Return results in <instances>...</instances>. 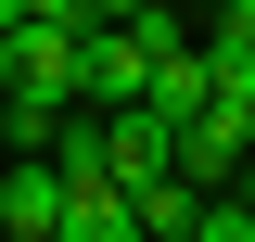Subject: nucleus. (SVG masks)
<instances>
[{
  "label": "nucleus",
  "mask_w": 255,
  "mask_h": 242,
  "mask_svg": "<svg viewBox=\"0 0 255 242\" xmlns=\"http://www.w3.org/2000/svg\"><path fill=\"white\" fill-rule=\"evenodd\" d=\"M0 230H13V242H51V230H64V179H51V153H13V166H0Z\"/></svg>",
  "instance_id": "1"
},
{
  "label": "nucleus",
  "mask_w": 255,
  "mask_h": 242,
  "mask_svg": "<svg viewBox=\"0 0 255 242\" xmlns=\"http://www.w3.org/2000/svg\"><path fill=\"white\" fill-rule=\"evenodd\" d=\"M102 153H115V191L179 179V127H166V115H102Z\"/></svg>",
  "instance_id": "2"
},
{
  "label": "nucleus",
  "mask_w": 255,
  "mask_h": 242,
  "mask_svg": "<svg viewBox=\"0 0 255 242\" xmlns=\"http://www.w3.org/2000/svg\"><path fill=\"white\" fill-rule=\"evenodd\" d=\"M204 102H217V77H204V38H191V51H166V64H153V102H140V115H166V127H191Z\"/></svg>",
  "instance_id": "3"
},
{
  "label": "nucleus",
  "mask_w": 255,
  "mask_h": 242,
  "mask_svg": "<svg viewBox=\"0 0 255 242\" xmlns=\"http://www.w3.org/2000/svg\"><path fill=\"white\" fill-rule=\"evenodd\" d=\"M128 217H140V242H191L204 191H191V179H153V191H128Z\"/></svg>",
  "instance_id": "4"
},
{
  "label": "nucleus",
  "mask_w": 255,
  "mask_h": 242,
  "mask_svg": "<svg viewBox=\"0 0 255 242\" xmlns=\"http://www.w3.org/2000/svg\"><path fill=\"white\" fill-rule=\"evenodd\" d=\"M51 242H140V217H128V191H77Z\"/></svg>",
  "instance_id": "5"
},
{
  "label": "nucleus",
  "mask_w": 255,
  "mask_h": 242,
  "mask_svg": "<svg viewBox=\"0 0 255 242\" xmlns=\"http://www.w3.org/2000/svg\"><path fill=\"white\" fill-rule=\"evenodd\" d=\"M191 242H255V204H243V191H230V204H204V217H191Z\"/></svg>",
  "instance_id": "6"
},
{
  "label": "nucleus",
  "mask_w": 255,
  "mask_h": 242,
  "mask_svg": "<svg viewBox=\"0 0 255 242\" xmlns=\"http://www.w3.org/2000/svg\"><path fill=\"white\" fill-rule=\"evenodd\" d=\"M204 51H243V64H255V0H230L217 26H204Z\"/></svg>",
  "instance_id": "7"
},
{
  "label": "nucleus",
  "mask_w": 255,
  "mask_h": 242,
  "mask_svg": "<svg viewBox=\"0 0 255 242\" xmlns=\"http://www.w3.org/2000/svg\"><path fill=\"white\" fill-rule=\"evenodd\" d=\"M13 51H26V0H0V90H13Z\"/></svg>",
  "instance_id": "8"
},
{
  "label": "nucleus",
  "mask_w": 255,
  "mask_h": 242,
  "mask_svg": "<svg viewBox=\"0 0 255 242\" xmlns=\"http://www.w3.org/2000/svg\"><path fill=\"white\" fill-rule=\"evenodd\" d=\"M0 166H13V90H0Z\"/></svg>",
  "instance_id": "9"
},
{
  "label": "nucleus",
  "mask_w": 255,
  "mask_h": 242,
  "mask_svg": "<svg viewBox=\"0 0 255 242\" xmlns=\"http://www.w3.org/2000/svg\"><path fill=\"white\" fill-rule=\"evenodd\" d=\"M243 166H255V127H243Z\"/></svg>",
  "instance_id": "10"
},
{
  "label": "nucleus",
  "mask_w": 255,
  "mask_h": 242,
  "mask_svg": "<svg viewBox=\"0 0 255 242\" xmlns=\"http://www.w3.org/2000/svg\"><path fill=\"white\" fill-rule=\"evenodd\" d=\"M0 242H13V230H0Z\"/></svg>",
  "instance_id": "11"
}]
</instances>
